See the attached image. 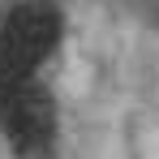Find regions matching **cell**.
<instances>
[{
  "label": "cell",
  "mask_w": 159,
  "mask_h": 159,
  "mask_svg": "<svg viewBox=\"0 0 159 159\" xmlns=\"http://www.w3.org/2000/svg\"><path fill=\"white\" fill-rule=\"evenodd\" d=\"M0 133L17 159H56V99L39 73H0Z\"/></svg>",
  "instance_id": "6da1fadb"
},
{
  "label": "cell",
  "mask_w": 159,
  "mask_h": 159,
  "mask_svg": "<svg viewBox=\"0 0 159 159\" xmlns=\"http://www.w3.org/2000/svg\"><path fill=\"white\" fill-rule=\"evenodd\" d=\"M65 13L56 0H17L0 17V73H39L60 48Z\"/></svg>",
  "instance_id": "7a4b0ae2"
},
{
  "label": "cell",
  "mask_w": 159,
  "mask_h": 159,
  "mask_svg": "<svg viewBox=\"0 0 159 159\" xmlns=\"http://www.w3.org/2000/svg\"><path fill=\"white\" fill-rule=\"evenodd\" d=\"M133 13H142L146 22H159V0H125Z\"/></svg>",
  "instance_id": "3957f363"
}]
</instances>
